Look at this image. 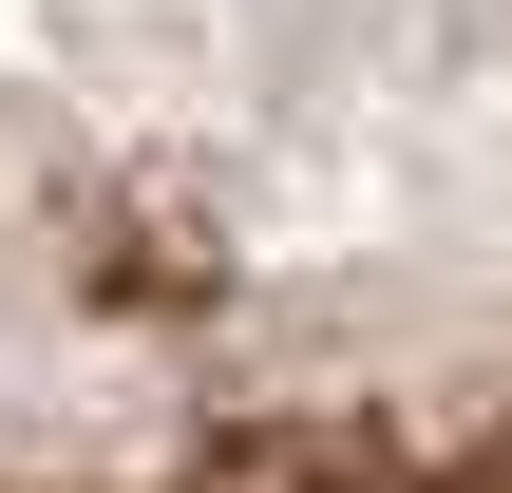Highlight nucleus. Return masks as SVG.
I'll use <instances>...</instances> for the list:
<instances>
[{"mask_svg":"<svg viewBox=\"0 0 512 493\" xmlns=\"http://www.w3.org/2000/svg\"><path fill=\"white\" fill-rule=\"evenodd\" d=\"M0 493H512V0H0Z\"/></svg>","mask_w":512,"mask_h":493,"instance_id":"obj_1","label":"nucleus"}]
</instances>
